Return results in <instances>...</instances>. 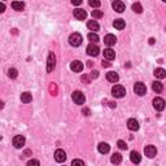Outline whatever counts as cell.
I'll list each match as a JSON object with an SVG mask.
<instances>
[{
	"label": "cell",
	"instance_id": "cell-1",
	"mask_svg": "<svg viewBox=\"0 0 166 166\" xmlns=\"http://www.w3.org/2000/svg\"><path fill=\"white\" fill-rule=\"evenodd\" d=\"M83 42V38L80 34H78V32H74V34H71L69 37V43L70 45H73V47H79L80 44H82Z\"/></svg>",
	"mask_w": 166,
	"mask_h": 166
},
{
	"label": "cell",
	"instance_id": "cell-25",
	"mask_svg": "<svg viewBox=\"0 0 166 166\" xmlns=\"http://www.w3.org/2000/svg\"><path fill=\"white\" fill-rule=\"evenodd\" d=\"M110 162H112V164H114V165L121 164V162H122V156L119 153H114L112 156V158H110Z\"/></svg>",
	"mask_w": 166,
	"mask_h": 166
},
{
	"label": "cell",
	"instance_id": "cell-24",
	"mask_svg": "<svg viewBox=\"0 0 166 166\" xmlns=\"http://www.w3.org/2000/svg\"><path fill=\"white\" fill-rule=\"evenodd\" d=\"M152 90H153L155 92L160 93V92L164 91V86H162L161 82H153V84H152Z\"/></svg>",
	"mask_w": 166,
	"mask_h": 166
},
{
	"label": "cell",
	"instance_id": "cell-40",
	"mask_svg": "<svg viewBox=\"0 0 166 166\" xmlns=\"http://www.w3.org/2000/svg\"><path fill=\"white\" fill-rule=\"evenodd\" d=\"M4 9H5L4 3H0V12H4Z\"/></svg>",
	"mask_w": 166,
	"mask_h": 166
},
{
	"label": "cell",
	"instance_id": "cell-2",
	"mask_svg": "<svg viewBox=\"0 0 166 166\" xmlns=\"http://www.w3.org/2000/svg\"><path fill=\"white\" fill-rule=\"evenodd\" d=\"M55 68H56V56H55L53 52H50L48 53V60H47V71L51 73Z\"/></svg>",
	"mask_w": 166,
	"mask_h": 166
},
{
	"label": "cell",
	"instance_id": "cell-42",
	"mask_svg": "<svg viewBox=\"0 0 166 166\" xmlns=\"http://www.w3.org/2000/svg\"><path fill=\"white\" fill-rule=\"evenodd\" d=\"M149 43L153 44V43H155V39H153V38H151V39H149Z\"/></svg>",
	"mask_w": 166,
	"mask_h": 166
},
{
	"label": "cell",
	"instance_id": "cell-39",
	"mask_svg": "<svg viewBox=\"0 0 166 166\" xmlns=\"http://www.w3.org/2000/svg\"><path fill=\"white\" fill-rule=\"evenodd\" d=\"M83 114H84V116H90V109L84 108V109H83Z\"/></svg>",
	"mask_w": 166,
	"mask_h": 166
},
{
	"label": "cell",
	"instance_id": "cell-22",
	"mask_svg": "<svg viewBox=\"0 0 166 166\" xmlns=\"http://www.w3.org/2000/svg\"><path fill=\"white\" fill-rule=\"evenodd\" d=\"M31 100H32V96H31L30 92H24V93H21V101H22V103L27 104V103H31Z\"/></svg>",
	"mask_w": 166,
	"mask_h": 166
},
{
	"label": "cell",
	"instance_id": "cell-26",
	"mask_svg": "<svg viewBox=\"0 0 166 166\" xmlns=\"http://www.w3.org/2000/svg\"><path fill=\"white\" fill-rule=\"evenodd\" d=\"M87 27H88L91 31H97L100 26H99V24H97L96 21H88L87 22Z\"/></svg>",
	"mask_w": 166,
	"mask_h": 166
},
{
	"label": "cell",
	"instance_id": "cell-5",
	"mask_svg": "<svg viewBox=\"0 0 166 166\" xmlns=\"http://www.w3.org/2000/svg\"><path fill=\"white\" fill-rule=\"evenodd\" d=\"M73 101L75 104H84L86 101V97H84L83 92H80V91H75V92H73Z\"/></svg>",
	"mask_w": 166,
	"mask_h": 166
},
{
	"label": "cell",
	"instance_id": "cell-7",
	"mask_svg": "<svg viewBox=\"0 0 166 166\" xmlns=\"http://www.w3.org/2000/svg\"><path fill=\"white\" fill-rule=\"evenodd\" d=\"M55 160L57 162H60V164L65 162L66 161V152L63 151V149H57V151L55 152Z\"/></svg>",
	"mask_w": 166,
	"mask_h": 166
},
{
	"label": "cell",
	"instance_id": "cell-8",
	"mask_svg": "<svg viewBox=\"0 0 166 166\" xmlns=\"http://www.w3.org/2000/svg\"><path fill=\"white\" fill-rule=\"evenodd\" d=\"M153 106L156 110H158V112H161V110L165 109V100L161 99V97H156L153 100Z\"/></svg>",
	"mask_w": 166,
	"mask_h": 166
},
{
	"label": "cell",
	"instance_id": "cell-15",
	"mask_svg": "<svg viewBox=\"0 0 166 166\" xmlns=\"http://www.w3.org/2000/svg\"><path fill=\"white\" fill-rule=\"evenodd\" d=\"M130 160H131L132 164H140V161H142V156L139 155V152L132 151L131 153H130Z\"/></svg>",
	"mask_w": 166,
	"mask_h": 166
},
{
	"label": "cell",
	"instance_id": "cell-38",
	"mask_svg": "<svg viewBox=\"0 0 166 166\" xmlns=\"http://www.w3.org/2000/svg\"><path fill=\"white\" fill-rule=\"evenodd\" d=\"M103 68H108V66H110V63H108V61H103Z\"/></svg>",
	"mask_w": 166,
	"mask_h": 166
},
{
	"label": "cell",
	"instance_id": "cell-33",
	"mask_svg": "<svg viewBox=\"0 0 166 166\" xmlns=\"http://www.w3.org/2000/svg\"><path fill=\"white\" fill-rule=\"evenodd\" d=\"M71 166H84V162L82 160H73L71 161Z\"/></svg>",
	"mask_w": 166,
	"mask_h": 166
},
{
	"label": "cell",
	"instance_id": "cell-23",
	"mask_svg": "<svg viewBox=\"0 0 166 166\" xmlns=\"http://www.w3.org/2000/svg\"><path fill=\"white\" fill-rule=\"evenodd\" d=\"M12 8L14 9V11L21 12V11H24L25 4H24V3H22V1H13V3H12Z\"/></svg>",
	"mask_w": 166,
	"mask_h": 166
},
{
	"label": "cell",
	"instance_id": "cell-9",
	"mask_svg": "<svg viewBox=\"0 0 166 166\" xmlns=\"http://www.w3.org/2000/svg\"><path fill=\"white\" fill-rule=\"evenodd\" d=\"M87 53H88L90 56H93V57H96L97 55L100 53V50H99V47H97L96 44L91 43V44H88V47H87Z\"/></svg>",
	"mask_w": 166,
	"mask_h": 166
},
{
	"label": "cell",
	"instance_id": "cell-32",
	"mask_svg": "<svg viewBox=\"0 0 166 166\" xmlns=\"http://www.w3.org/2000/svg\"><path fill=\"white\" fill-rule=\"evenodd\" d=\"M117 145H118L119 149H125V151L127 149V144H126L123 140H118V142H117Z\"/></svg>",
	"mask_w": 166,
	"mask_h": 166
},
{
	"label": "cell",
	"instance_id": "cell-41",
	"mask_svg": "<svg viewBox=\"0 0 166 166\" xmlns=\"http://www.w3.org/2000/svg\"><path fill=\"white\" fill-rule=\"evenodd\" d=\"M109 105L112 106V108H116V103H109Z\"/></svg>",
	"mask_w": 166,
	"mask_h": 166
},
{
	"label": "cell",
	"instance_id": "cell-10",
	"mask_svg": "<svg viewBox=\"0 0 166 166\" xmlns=\"http://www.w3.org/2000/svg\"><path fill=\"white\" fill-rule=\"evenodd\" d=\"M144 153L147 157L153 158L155 156L157 155V149H156V147H153V145H147V147L144 148Z\"/></svg>",
	"mask_w": 166,
	"mask_h": 166
},
{
	"label": "cell",
	"instance_id": "cell-19",
	"mask_svg": "<svg viewBox=\"0 0 166 166\" xmlns=\"http://www.w3.org/2000/svg\"><path fill=\"white\" fill-rule=\"evenodd\" d=\"M104 57H105L106 60H114L116 52L113 51L112 48H106V50H104Z\"/></svg>",
	"mask_w": 166,
	"mask_h": 166
},
{
	"label": "cell",
	"instance_id": "cell-29",
	"mask_svg": "<svg viewBox=\"0 0 166 166\" xmlns=\"http://www.w3.org/2000/svg\"><path fill=\"white\" fill-rule=\"evenodd\" d=\"M88 39L91 42H93V43L99 42V37H97V34H95V32H90V34H88Z\"/></svg>",
	"mask_w": 166,
	"mask_h": 166
},
{
	"label": "cell",
	"instance_id": "cell-6",
	"mask_svg": "<svg viewBox=\"0 0 166 166\" xmlns=\"http://www.w3.org/2000/svg\"><path fill=\"white\" fill-rule=\"evenodd\" d=\"M25 142H26V139H25V136H22V135H16L14 138H13V145H14L16 148H22L25 145Z\"/></svg>",
	"mask_w": 166,
	"mask_h": 166
},
{
	"label": "cell",
	"instance_id": "cell-35",
	"mask_svg": "<svg viewBox=\"0 0 166 166\" xmlns=\"http://www.w3.org/2000/svg\"><path fill=\"white\" fill-rule=\"evenodd\" d=\"M90 75H91V78H97V77H99V71H97V70H92Z\"/></svg>",
	"mask_w": 166,
	"mask_h": 166
},
{
	"label": "cell",
	"instance_id": "cell-4",
	"mask_svg": "<svg viewBox=\"0 0 166 166\" xmlns=\"http://www.w3.org/2000/svg\"><path fill=\"white\" fill-rule=\"evenodd\" d=\"M134 91H135L136 95L143 96V95H145V93H147V87H145L144 83L138 82V83H135V86H134Z\"/></svg>",
	"mask_w": 166,
	"mask_h": 166
},
{
	"label": "cell",
	"instance_id": "cell-11",
	"mask_svg": "<svg viewBox=\"0 0 166 166\" xmlns=\"http://www.w3.org/2000/svg\"><path fill=\"white\" fill-rule=\"evenodd\" d=\"M70 69L73 71H75V73H80V71L83 70V63H80V61H73V63L70 64Z\"/></svg>",
	"mask_w": 166,
	"mask_h": 166
},
{
	"label": "cell",
	"instance_id": "cell-27",
	"mask_svg": "<svg viewBox=\"0 0 166 166\" xmlns=\"http://www.w3.org/2000/svg\"><path fill=\"white\" fill-rule=\"evenodd\" d=\"M17 75H18V71H17V69L12 68V69H9V70H8V77H9V78L14 79V78H17Z\"/></svg>",
	"mask_w": 166,
	"mask_h": 166
},
{
	"label": "cell",
	"instance_id": "cell-37",
	"mask_svg": "<svg viewBox=\"0 0 166 166\" xmlns=\"http://www.w3.org/2000/svg\"><path fill=\"white\" fill-rule=\"evenodd\" d=\"M82 82L90 83V79H88V77H87V75H83V77H82Z\"/></svg>",
	"mask_w": 166,
	"mask_h": 166
},
{
	"label": "cell",
	"instance_id": "cell-21",
	"mask_svg": "<svg viewBox=\"0 0 166 166\" xmlns=\"http://www.w3.org/2000/svg\"><path fill=\"white\" fill-rule=\"evenodd\" d=\"M113 26H114L117 30H122V29H125L126 24H125V21H123V19L118 18V19H114V22H113Z\"/></svg>",
	"mask_w": 166,
	"mask_h": 166
},
{
	"label": "cell",
	"instance_id": "cell-13",
	"mask_svg": "<svg viewBox=\"0 0 166 166\" xmlns=\"http://www.w3.org/2000/svg\"><path fill=\"white\" fill-rule=\"evenodd\" d=\"M127 127H129V130H131V131H138L139 130V122L136 121L135 118H130L127 121Z\"/></svg>",
	"mask_w": 166,
	"mask_h": 166
},
{
	"label": "cell",
	"instance_id": "cell-28",
	"mask_svg": "<svg viewBox=\"0 0 166 166\" xmlns=\"http://www.w3.org/2000/svg\"><path fill=\"white\" fill-rule=\"evenodd\" d=\"M132 11L135 13H142L143 12V6L140 3H135V4H132Z\"/></svg>",
	"mask_w": 166,
	"mask_h": 166
},
{
	"label": "cell",
	"instance_id": "cell-3",
	"mask_svg": "<svg viewBox=\"0 0 166 166\" xmlns=\"http://www.w3.org/2000/svg\"><path fill=\"white\" fill-rule=\"evenodd\" d=\"M112 93L114 97H118V99H121V97H123L126 95V90L123 86H119V84H116L114 87L112 88Z\"/></svg>",
	"mask_w": 166,
	"mask_h": 166
},
{
	"label": "cell",
	"instance_id": "cell-34",
	"mask_svg": "<svg viewBox=\"0 0 166 166\" xmlns=\"http://www.w3.org/2000/svg\"><path fill=\"white\" fill-rule=\"evenodd\" d=\"M27 166H40V164L38 160H30L27 162Z\"/></svg>",
	"mask_w": 166,
	"mask_h": 166
},
{
	"label": "cell",
	"instance_id": "cell-18",
	"mask_svg": "<svg viewBox=\"0 0 166 166\" xmlns=\"http://www.w3.org/2000/svg\"><path fill=\"white\" fill-rule=\"evenodd\" d=\"M153 74H155L156 78H158V79H164V78H166V70L162 69V68H157V69H155Z\"/></svg>",
	"mask_w": 166,
	"mask_h": 166
},
{
	"label": "cell",
	"instance_id": "cell-20",
	"mask_svg": "<svg viewBox=\"0 0 166 166\" xmlns=\"http://www.w3.org/2000/svg\"><path fill=\"white\" fill-rule=\"evenodd\" d=\"M97 149H99V152H100V153L105 155V153H108V152L110 151V147H109V144H108V143H100V144H99V147H97Z\"/></svg>",
	"mask_w": 166,
	"mask_h": 166
},
{
	"label": "cell",
	"instance_id": "cell-30",
	"mask_svg": "<svg viewBox=\"0 0 166 166\" xmlns=\"http://www.w3.org/2000/svg\"><path fill=\"white\" fill-rule=\"evenodd\" d=\"M88 4H90V6H92V8H99L101 3H100V1H97V0H90V1H88Z\"/></svg>",
	"mask_w": 166,
	"mask_h": 166
},
{
	"label": "cell",
	"instance_id": "cell-16",
	"mask_svg": "<svg viewBox=\"0 0 166 166\" xmlns=\"http://www.w3.org/2000/svg\"><path fill=\"white\" fill-rule=\"evenodd\" d=\"M117 42V38L114 37L113 34H108L105 38H104V43L106 45H109V47H112V45H114Z\"/></svg>",
	"mask_w": 166,
	"mask_h": 166
},
{
	"label": "cell",
	"instance_id": "cell-36",
	"mask_svg": "<svg viewBox=\"0 0 166 166\" xmlns=\"http://www.w3.org/2000/svg\"><path fill=\"white\" fill-rule=\"evenodd\" d=\"M71 4H73V5H80V4H82V0H73V1H71Z\"/></svg>",
	"mask_w": 166,
	"mask_h": 166
},
{
	"label": "cell",
	"instance_id": "cell-31",
	"mask_svg": "<svg viewBox=\"0 0 166 166\" xmlns=\"http://www.w3.org/2000/svg\"><path fill=\"white\" fill-rule=\"evenodd\" d=\"M91 14H92L93 18H101L103 17V12L101 11H92Z\"/></svg>",
	"mask_w": 166,
	"mask_h": 166
},
{
	"label": "cell",
	"instance_id": "cell-14",
	"mask_svg": "<svg viewBox=\"0 0 166 166\" xmlns=\"http://www.w3.org/2000/svg\"><path fill=\"white\" fill-rule=\"evenodd\" d=\"M74 17L77 19H80V21H83L84 18L87 17V13L84 9H80V8H77L75 11H74Z\"/></svg>",
	"mask_w": 166,
	"mask_h": 166
},
{
	"label": "cell",
	"instance_id": "cell-17",
	"mask_svg": "<svg viewBox=\"0 0 166 166\" xmlns=\"http://www.w3.org/2000/svg\"><path fill=\"white\" fill-rule=\"evenodd\" d=\"M106 79H108L109 82H112V83H116V82H118L119 77H118V74H117L116 71H109V73H106Z\"/></svg>",
	"mask_w": 166,
	"mask_h": 166
},
{
	"label": "cell",
	"instance_id": "cell-12",
	"mask_svg": "<svg viewBox=\"0 0 166 166\" xmlns=\"http://www.w3.org/2000/svg\"><path fill=\"white\" fill-rule=\"evenodd\" d=\"M112 6H113V9H114L116 12H118V13H122L123 11H125V3L123 1H121V0H116L114 3L112 4Z\"/></svg>",
	"mask_w": 166,
	"mask_h": 166
}]
</instances>
